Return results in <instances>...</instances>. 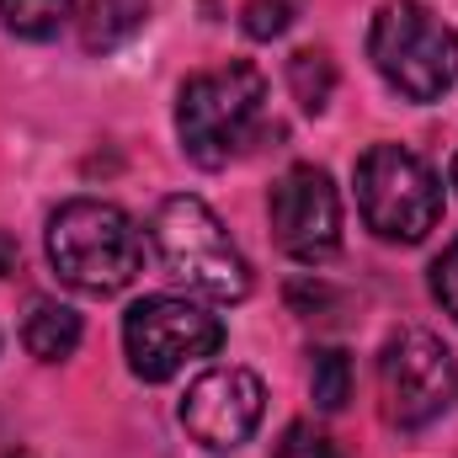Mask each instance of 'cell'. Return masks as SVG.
<instances>
[{
	"label": "cell",
	"mask_w": 458,
	"mask_h": 458,
	"mask_svg": "<svg viewBox=\"0 0 458 458\" xmlns=\"http://www.w3.org/2000/svg\"><path fill=\"white\" fill-rule=\"evenodd\" d=\"M357 203L368 229L394 245L427 240V229L443 219V187L432 165L405 144H373L357 160Z\"/></svg>",
	"instance_id": "cell-5"
},
{
	"label": "cell",
	"mask_w": 458,
	"mask_h": 458,
	"mask_svg": "<svg viewBox=\"0 0 458 458\" xmlns=\"http://www.w3.org/2000/svg\"><path fill=\"white\" fill-rule=\"evenodd\" d=\"M288 91H293V102H299L304 113H326V102H331V91H336V64H331V54H326V48H299V54L288 59Z\"/></svg>",
	"instance_id": "cell-12"
},
{
	"label": "cell",
	"mask_w": 458,
	"mask_h": 458,
	"mask_svg": "<svg viewBox=\"0 0 458 458\" xmlns=\"http://www.w3.org/2000/svg\"><path fill=\"white\" fill-rule=\"evenodd\" d=\"M378 394H384V416L400 432H421L458 394L454 352L421 326L394 331L384 342V357H378Z\"/></svg>",
	"instance_id": "cell-6"
},
{
	"label": "cell",
	"mask_w": 458,
	"mask_h": 458,
	"mask_svg": "<svg viewBox=\"0 0 458 458\" xmlns=\"http://www.w3.org/2000/svg\"><path fill=\"white\" fill-rule=\"evenodd\" d=\"M432 293H437V304L458 320V240L443 250V261L432 267Z\"/></svg>",
	"instance_id": "cell-17"
},
{
	"label": "cell",
	"mask_w": 458,
	"mask_h": 458,
	"mask_svg": "<svg viewBox=\"0 0 458 458\" xmlns=\"http://www.w3.org/2000/svg\"><path fill=\"white\" fill-rule=\"evenodd\" d=\"M21 342L38 362H64L75 357L81 346V315L70 304H54V299H32L27 320H21Z\"/></svg>",
	"instance_id": "cell-10"
},
{
	"label": "cell",
	"mask_w": 458,
	"mask_h": 458,
	"mask_svg": "<svg viewBox=\"0 0 458 458\" xmlns=\"http://www.w3.org/2000/svg\"><path fill=\"white\" fill-rule=\"evenodd\" d=\"M149 234H155V250H160L165 272L176 283H187L192 293L219 299V304H240L250 293V267H245L229 229L214 219V208L203 198H187V192L165 198L155 208Z\"/></svg>",
	"instance_id": "cell-3"
},
{
	"label": "cell",
	"mask_w": 458,
	"mask_h": 458,
	"mask_svg": "<svg viewBox=\"0 0 458 458\" xmlns=\"http://www.w3.org/2000/svg\"><path fill=\"white\" fill-rule=\"evenodd\" d=\"M123 346H128V368L144 384H165L192 357H214L225 346V326H219V315H208V310H198L187 299L155 293V299H139L128 310Z\"/></svg>",
	"instance_id": "cell-7"
},
{
	"label": "cell",
	"mask_w": 458,
	"mask_h": 458,
	"mask_svg": "<svg viewBox=\"0 0 458 458\" xmlns=\"http://www.w3.org/2000/svg\"><path fill=\"white\" fill-rule=\"evenodd\" d=\"M70 5H75V0H0V21H5L16 38L43 43V38H54V32L64 27Z\"/></svg>",
	"instance_id": "cell-14"
},
{
	"label": "cell",
	"mask_w": 458,
	"mask_h": 458,
	"mask_svg": "<svg viewBox=\"0 0 458 458\" xmlns=\"http://www.w3.org/2000/svg\"><path fill=\"white\" fill-rule=\"evenodd\" d=\"M310 394L326 416H336L346 400H352V357L342 346H320L315 362H310Z\"/></svg>",
	"instance_id": "cell-13"
},
{
	"label": "cell",
	"mask_w": 458,
	"mask_h": 458,
	"mask_svg": "<svg viewBox=\"0 0 458 458\" xmlns=\"http://www.w3.org/2000/svg\"><path fill=\"white\" fill-rule=\"evenodd\" d=\"M304 16V0H245V11H240V21H245V32L250 38H283L293 21Z\"/></svg>",
	"instance_id": "cell-15"
},
{
	"label": "cell",
	"mask_w": 458,
	"mask_h": 458,
	"mask_svg": "<svg viewBox=\"0 0 458 458\" xmlns=\"http://www.w3.org/2000/svg\"><path fill=\"white\" fill-rule=\"evenodd\" d=\"M454 187H458V160H454Z\"/></svg>",
	"instance_id": "cell-19"
},
{
	"label": "cell",
	"mask_w": 458,
	"mask_h": 458,
	"mask_svg": "<svg viewBox=\"0 0 458 458\" xmlns=\"http://www.w3.org/2000/svg\"><path fill=\"white\" fill-rule=\"evenodd\" d=\"M368 54L378 75L411 102H437L458 81V32L421 0H389L373 16Z\"/></svg>",
	"instance_id": "cell-4"
},
{
	"label": "cell",
	"mask_w": 458,
	"mask_h": 458,
	"mask_svg": "<svg viewBox=\"0 0 458 458\" xmlns=\"http://www.w3.org/2000/svg\"><path fill=\"white\" fill-rule=\"evenodd\" d=\"M267 107V81L256 64H219V70H203L182 86V102H176V133H182V149L187 160L219 171L229 165Z\"/></svg>",
	"instance_id": "cell-2"
},
{
	"label": "cell",
	"mask_w": 458,
	"mask_h": 458,
	"mask_svg": "<svg viewBox=\"0 0 458 458\" xmlns=\"http://www.w3.org/2000/svg\"><path fill=\"white\" fill-rule=\"evenodd\" d=\"M261 411H267V389H261V378L250 368H214L187 389L182 427L208 454H234L261 427Z\"/></svg>",
	"instance_id": "cell-9"
},
{
	"label": "cell",
	"mask_w": 458,
	"mask_h": 458,
	"mask_svg": "<svg viewBox=\"0 0 458 458\" xmlns=\"http://www.w3.org/2000/svg\"><path fill=\"white\" fill-rule=\"evenodd\" d=\"M272 234L304 267H320L342 245V198L320 165H293L272 182Z\"/></svg>",
	"instance_id": "cell-8"
},
{
	"label": "cell",
	"mask_w": 458,
	"mask_h": 458,
	"mask_svg": "<svg viewBox=\"0 0 458 458\" xmlns=\"http://www.w3.org/2000/svg\"><path fill=\"white\" fill-rule=\"evenodd\" d=\"M5 458H32V454H5Z\"/></svg>",
	"instance_id": "cell-18"
},
{
	"label": "cell",
	"mask_w": 458,
	"mask_h": 458,
	"mask_svg": "<svg viewBox=\"0 0 458 458\" xmlns=\"http://www.w3.org/2000/svg\"><path fill=\"white\" fill-rule=\"evenodd\" d=\"M277 458H342V448H336L326 432H315V427L293 421V427L283 432V443H277Z\"/></svg>",
	"instance_id": "cell-16"
},
{
	"label": "cell",
	"mask_w": 458,
	"mask_h": 458,
	"mask_svg": "<svg viewBox=\"0 0 458 458\" xmlns=\"http://www.w3.org/2000/svg\"><path fill=\"white\" fill-rule=\"evenodd\" d=\"M48 256H54V267L70 288L107 299V293H123L139 277L144 240L117 203L75 198L48 219Z\"/></svg>",
	"instance_id": "cell-1"
},
{
	"label": "cell",
	"mask_w": 458,
	"mask_h": 458,
	"mask_svg": "<svg viewBox=\"0 0 458 458\" xmlns=\"http://www.w3.org/2000/svg\"><path fill=\"white\" fill-rule=\"evenodd\" d=\"M149 16V0H91L81 16V43L91 54H113L117 43H128Z\"/></svg>",
	"instance_id": "cell-11"
}]
</instances>
